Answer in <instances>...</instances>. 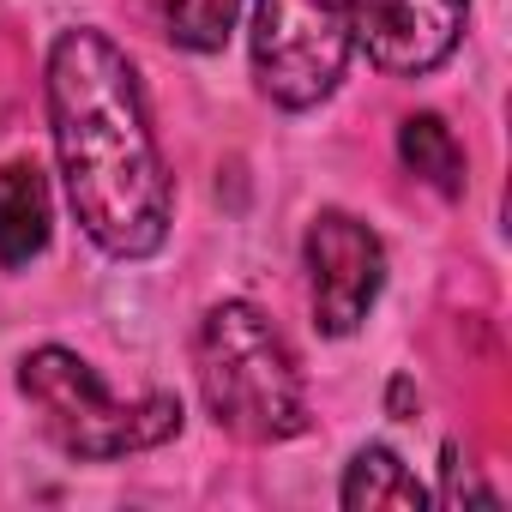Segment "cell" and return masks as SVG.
I'll use <instances>...</instances> for the list:
<instances>
[{
  "mask_svg": "<svg viewBox=\"0 0 512 512\" xmlns=\"http://www.w3.org/2000/svg\"><path fill=\"white\" fill-rule=\"evenodd\" d=\"M49 133L79 229L109 260H151L169 241L175 187L133 61L91 25L49 49Z\"/></svg>",
  "mask_w": 512,
  "mask_h": 512,
  "instance_id": "obj_1",
  "label": "cell"
},
{
  "mask_svg": "<svg viewBox=\"0 0 512 512\" xmlns=\"http://www.w3.org/2000/svg\"><path fill=\"white\" fill-rule=\"evenodd\" d=\"M193 380L205 416L241 446H284L308 434V380L290 338L253 308L217 302L193 332Z\"/></svg>",
  "mask_w": 512,
  "mask_h": 512,
  "instance_id": "obj_2",
  "label": "cell"
},
{
  "mask_svg": "<svg viewBox=\"0 0 512 512\" xmlns=\"http://www.w3.org/2000/svg\"><path fill=\"white\" fill-rule=\"evenodd\" d=\"M19 392L37 410L43 434L79 458V464H115L133 452H151L181 434V398L175 392H145V398H115L97 368L67 350V344H37L19 362Z\"/></svg>",
  "mask_w": 512,
  "mask_h": 512,
  "instance_id": "obj_3",
  "label": "cell"
},
{
  "mask_svg": "<svg viewBox=\"0 0 512 512\" xmlns=\"http://www.w3.org/2000/svg\"><path fill=\"white\" fill-rule=\"evenodd\" d=\"M247 55L253 79L278 109H320L356 55L350 0H253Z\"/></svg>",
  "mask_w": 512,
  "mask_h": 512,
  "instance_id": "obj_4",
  "label": "cell"
},
{
  "mask_svg": "<svg viewBox=\"0 0 512 512\" xmlns=\"http://www.w3.org/2000/svg\"><path fill=\"white\" fill-rule=\"evenodd\" d=\"M302 260H308V296H314V326L326 338H350L380 290H386V241L350 217V211H320L308 223V241H302Z\"/></svg>",
  "mask_w": 512,
  "mask_h": 512,
  "instance_id": "obj_5",
  "label": "cell"
},
{
  "mask_svg": "<svg viewBox=\"0 0 512 512\" xmlns=\"http://www.w3.org/2000/svg\"><path fill=\"white\" fill-rule=\"evenodd\" d=\"M470 0H350L356 49L386 79H422L452 61Z\"/></svg>",
  "mask_w": 512,
  "mask_h": 512,
  "instance_id": "obj_6",
  "label": "cell"
},
{
  "mask_svg": "<svg viewBox=\"0 0 512 512\" xmlns=\"http://www.w3.org/2000/svg\"><path fill=\"white\" fill-rule=\"evenodd\" d=\"M49 223H55V205H49L43 169L31 157H13L0 169V266L7 272L31 266L49 247Z\"/></svg>",
  "mask_w": 512,
  "mask_h": 512,
  "instance_id": "obj_7",
  "label": "cell"
},
{
  "mask_svg": "<svg viewBox=\"0 0 512 512\" xmlns=\"http://www.w3.org/2000/svg\"><path fill=\"white\" fill-rule=\"evenodd\" d=\"M434 494L416 482V470L392 452V446H362L350 464H344V482H338V506L344 512H380V506H398V512H422Z\"/></svg>",
  "mask_w": 512,
  "mask_h": 512,
  "instance_id": "obj_8",
  "label": "cell"
},
{
  "mask_svg": "<svg viewBox=\"0 0 512 512\" xmlns=\"http://www.w3.org/2000/svg\"><path fill=\"white\" fill-rule=\"evenodd\" d=\"M398 157H404V169H410L416 181H428L440 199H458V193H464V145H458V133H452L434 109L398 121Z\"/></svg>",
  "mask_w": 512,
  "mask_h": 512,
  "instance_id": "obj_9",
  "label": "cell"
},
{
  "mask_svg": "<svg viewBox=\"0 0 512 512\" xmlns=\"http://www.w3.org/2000/svg\"><path fill=\"white\" fill-rule=\"evenodd\" d=\"M241 19V0H157V25L187 55H217Z\"/></svg>",
  "mask_w": 512,
  "mask_h": 512,
  "instance_id": "obj_10",
  "label": "cell"
},
{
  "mask_svg": "<svg viewBox=\"0 0 512 512\" xmlns=\"http://www.w3.org/2000/svg\"><path fill=\"white\" fill-rule=\"evenodd\" d=\"M440 506H464V500H476V506H494V488L458 458V446H446L440 452V494H434Z\"/></svg>",
  "mask_w": 512,
  "mask_h": 512,
  "instance_id": "obj_11",
  "label": "cell"
}]
</instances>
